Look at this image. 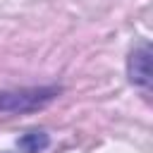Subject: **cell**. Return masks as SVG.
Here are the masks:
<instances>
[{"instance_id":"1","label":"cell","mask_w":153,"mask_h":153,"mask_svg":"<svg viewBox=\"0 0 153 153\" xmlns=\"http://www.w3.org/2000/svg\"><path fill=\"white\" fill-rule=\"evenodd\" d=\"M57 91L55 88H31V91H19V93H2L0 96V108L2 110H33L48 103Z\"/></svg>"},{"instance_id":"2","label":"cell","mask_w":153,"mask_h":153,"mask_svg":"<svg viewBox=\"0 0 153 153\" xmlns=\"http://www.w3.org/2000/svg\"><path fill=\"white\" fill-rule=\"evenodd\" d=\"M129 79L139 86H151V48L141 45L129 57Z\"/></svg>"},{"instance_id":"3","label":"cell","mask_w":153,"mask_h":153,"mask_svg":"<svg viewBox=\"0 0 153 153\" xmlns=\"http://www.w3.org/2000/svg\"><path fill=\"white\" fill-rule=\"evenodd\" d=\"M45 146H48L45 131H29L19 139V148L24 153H41V151H45Z\"/></svg>"}]
</instances>
